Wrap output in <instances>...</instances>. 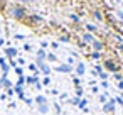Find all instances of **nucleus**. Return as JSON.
Returning <instances> with one entry per match:
<instances>
[{
    "label": "nucleus",
    "mask_w": 123,
    "mask_h": 115,
    "mask_svg": "<svg viewBox=\"0 0 123 115\" xmlns=\"http://www.w3.org/2000/svg\"><path fill=\"white\" fill-rule=\"evenodd\" d=\"M103 68H105L108 73H118V71H120V64H118L115 59H105Z\"/></svg>",
    "instance_id": "f257e3e1"
},
{
    "label": "nucleus",
    "mask_w": 123,
    "mask_h": 115,
    "mask_svg": "<svg viewBox=\"0 0 123 115\" xmlns=\"http://www.w3.org/2000/svg\"><path fill=\"white\" fill-rule=\"evenodd\" d=\"M12 17L14 19H24L25 17V9L24 7H19V5H15V7H12Z\"/></svg>",
    "instance_id": "f03ea898"
},
{
    "label": "nucleus",
    "mask_w": 123,
    "mask_h": 115,
    "mask_svg": "<svg viewBox=\"0 0 123 115\" xmlns=\"http://www.w3.org/2000/svg\"><path fill=\"white\" fill-rule=\"evenodd\" d=\"M115 103H116L115 98H110V100L103 105V112H105V113H113V112H115Z\"/></svg>",
    "instance_id": "7ed1b4c3"
},
{
    "label": "nucleus",
    "mask_w": 123,
    "mask_h": 115,
    "mask_svg": "<svg viewBox=\"0 0 123 115\" xmlns=\"http://www.w3.org/2000/svg\"><path fill=\"white\" fill-rule=\"evenodd\" d=\"M91 46H93V49L98 51V53H103V51H105V42L99 41V39H94V41L91 42Z\"/></svg>",
    "instance_id": "20e7f679"
},
{
    "label": "nucleus",
    "mask_w": 123,
    "mask_h": 115,
    "mask_svg": "<svg viewBox=\"0 0 123 115\" xmlns=\"http://www.w3.org/2000/svg\"><path fill=\"white\" fill-rule=\"evenodd\" d=\"M76 73H78L79 76H83V74L86 73V66H84V63H78V64H76Z\"/></svg>",
    "instance_id": "39448f33"
},
{
    "label": "nucleus",
    "mask_w": 123,
    "mask_h": 115,
    "mask_svg": "<svg viewBox=\"0 0 123 115\" xmlns=\"http://www.w3.org/2000/svg\"><path fill=\"white\" fill-rule=\"evenodd\" d=\"M56 69L61 71V73H69V71L73 69V66H71V64H61V66H57Z\"/></svg>",
    "instance_id": "423d86ee"
},
{
    "label": "nucleus",
    "mask_w": 123,
    "mask_h": 115,
    "mask_svg": "<svg viewBox=\"0 0 123 115\" xmlns=\"http://www.w3.org/2000/svg\"><path fill=\"white\" fill-rule=\"evenodd\" d=\"M93 41H94V37H93L89 32H84V34H83V42H86V44H91Z\"/></svg>",
    "instance_id": "0eeeda50"
},
{
    "label": "nucleus",
    "mask_w": 123,
    "mask_h": 115,
    "mask_svg": "<svg viewBox=\"0 0 123 115\" xmlns=\"http://www.w3.org/2000/svg\"><path fill=\"white\" fill-rule=\"evenodd\" d=\"M93 17H94L96 20H99V22H101V20L105 19V17H103V12H101V10H94V12H93Z\"/></svg>",
    "instance_id": "6e6552de"
},
{
    "label": "nucleus",
    "mask_w": 123,
    "mask_h": 115,
    "mask_svg": "<svg viewBox=\"0 0 123 115\" xmlns=\"http://www.w3.org/2000/svg\"><path fill=\"white\" fill-rule=\"evenodd\" d=\"M86 31L91 34V32H96L98 29H96V26H93V24H86Z\"/></svg>",
    "instance_id": "1a4fd4ad"
},
{
    "label": "nucleus",
    "mask_w": 123,
    "mask_h": 115,
    "mask_svg": "<svg viewBox=\"0 0 123 115\" xmlns=\"http://www.w3.org/2000/svg\"><path fill=\"white\" fill-rule=\"evenodd\" d=\"M15 54H17V51H15L14 47H9V49H7V56H10V58H14Z\"/></svg>",
    "instance_id": "9d476101"
},
{
    "label": "nucleus",
    "mask_w": 123,
    "mask_h": 115,
    "mask_svg": "<svg viewBox=\"0 0 123 115\" xmlns=\"http://www.w3.org/2000/svg\"><path fill=\"white\" fill-rule=\"evenodd\" d=\"M39 66H41V69H42V71H44L46 74H47V73L51 71V69H49V66H47V64H44V63H39Z\"/></svg>",
    "instance_id": "9b49d317"
},
{
    "label": "nucleus",
    "mask_w": 123,
    "mask_h": 115,
    "mask_svg": "<svg viewBox=\"0 0 123 115\" xmlns=\"http://www.w3.org/2000/svg\"><path fill=\"white\" fill-rule=\"evenodd\" d=\"M89 56H91L93 59H99V58H101V53H98V51H93Z\"/></svg>",
    "instance_id": "f8f14e48"
},
{
    "label": "nucleus",
    "mask_w": 123,
    "mask_h": 115,
    "mask_svg": "<svg viewBox=\"0 0 123 115\" xmlns=\"http://www.w3.org/2000/svg\"><path fill=\"white\" fill-rule=\"evenodd\" d=\"M98 74H99V80H101V81H106V80H108V73L101 71V73H98Z\"/></svg>",
    "instance_id": "ddd939ff"
},
{
    "label": "nucleus",
    "mask_w": 123,
    "mask_h": 115,
    "mask_svg": "<svg viewBox=\"0 0 123 115\" xmlns=\"http://www.w3.org/2000/svg\"><path fill=\"white\" fill-rule=\"evenodd\" d=\"M36 101H37V103H41V105H44V103H47V100H46V96H37V98H36Z\"/></svg>",
    "instance_id": "4468645a"
},
{
    "label": "nucleus",
    "mask_w": 123,
    "mask_h": 115,
    "mask_svg": "<svg viewBox=\"0 0 123 115\" xmlns=\"http://www.w3.org/2000/svg\"><path fill=\"white\" fill-rule=\"evenodd\" d=\"M113 78H115L116 81H121V80H123V74L118 71V73H113Z\"/></svg>",
    "instance_id": "2eb2a0df"
},
{
    "label": "nucleus",
    "mask_w": 123,
    "mask_h": 115,
    "mask_svg": "<svg viewBox=\"0 0 123 115\" xmlns=\"http://www.w3.org/2000/svg\"><path fill=\"white\" fill-rule=\"evenodd\" d=\"M39 110H41L42 113H46V112L49 110V108H47V103H44V105H41V107H39Z\"/></svg>",
    "instance_id": "dca6fc26"
},
{
    "label": "nucleus",
    "mask_w": 123,
    "mask_h": 115,
    "mask_svg": "<svg viewBox=\"0 0 123 115\" xmlns=\"http://www.w3.org/2000/svg\"><path fill=\"white\" fill-rule=\"evenodd\" d=\"M94 71H96V73H101V71H103V66H101V64H96V66H94Z\"/></svg>",
    "instance_id": "f3484780"
},
{
    "label": "nucleus",
    "mask_w": 123,
    "mask_h": 115,
    "mask_svg": "<svg viewBox=\"0 0 123 115\" xmlns=\"http://www.w3.org/2000/svg\"><path fill=\"white\" fill-rule=\"evenodd\" d=\"M76 95H78V96H83V90H81V86H76Z\"/></svg>",
    "instance_id": "a211bd4d"
},
{
    "label": "nucleus",
    "mask_w": 123,
    "mask_h": 115,
    "mask_svg": "<svg viewBox=\"0 0 123 115\" xmlns=\"http://www.w3.org/2000/svg\"><path fill=\"white\" fill-rule=\"evenodd\" d=\"M99 101H101V103L105 105V103L108 101V100H106V95H99Z\"/></svg>",
    "instance_id": "6ab92c4d"
},
{
    "label": "nucleus",
    "mask_w": 123,
    "mask_h": 115,
    "mask_svg": "<svg viewBox=\"0 0 123 115\" xmlns=\"http://www.w3.org/2000/svg\"><path fill=\"white\" fill-rule=\"evenodd\" d=\"M27 81L29 83H37V78L36 76H31V78H27Z\"/></svg>",
    "instance_id": "aec40b11"
},
{
    "label": "nucleus",
    "mask_w": 123,
    "mask_h": 115,
    "mask_svg": "<svg viewBox=\"0 0 123 115\" xmlns=\"http://www.w3.org/2000/svg\"><path fill=\"white\" fill-rule=\"evenodd\" d=\"M115 101H116L118 105H121V107H123V98H121V96H118V98H115Z\"/></svg>",
    "instance_id": "412c9836"
},
{
    "label": "nucleus",
    "mask_w": 123,
    "mask_h": 115,
    "mask_svg": "<svg viewBox=\"0 0 123 115\" xmlns=\"http://www.w3.org/2000/svg\"><path fill=\"white\" fill-rule=\"evenodd\" d=\"M73 83H74L76 86H79V85H81V80H79V78H74V80H73Z\"/></svg>",
    "instance_id": "4be33fe9"
},
{
    "label": "nucleus",
    "mask_w": 123,
    "mask_h": 115,
    "mask_svg": "<svg viewBox=\"0 0 123 115\" xmlns=\"http://www.w3.org/2000/svg\"><path fill=\"white\" fill-rule=\"evenodd\" d=\"M84 105H88V101H86V100H81V101H79V107H81L83 110H84Z\"/></svg>",
    "instance_id": "5701e85b"
},
{
    "label": "nucleus",
    "mask_w": 123,
    "mask_h": 115,
    "mask_svg": "<svg viewBox=\"0 0 123 115\" xmlns=\"http://www.w3.org/2000/svg\"><path fill=\"white\" fill-rule=\"evenodd\" d=\"M79 101H81L79 98H74V100H71V103H73V105H79Z\"/></svg>",
    "instance_id": "b1692460"
},
{
    "label": "nucleus",
    "mask_w": 123,
    "mask_h": 115,
    "mask_svg": "<svg viewBox=\"0 0 123 115\" xmlns=\"http://www.w3.org/2000/svg\"><path fill=\"white\" fill-rule=\"evenodd\" d=\"M71 19H73V20H74V22H79V17H78V15H74V14H73V15H71Z\"/></svg>",
    "instance_id": "393cba45"
},
{
    "label": "nucleus",
    "mask_w": 123,
    "mask_h": 115,
    "mask_svg": "<svg viewBox=\"0 0 123 115\" xmlns=\"http://www.w3.org/2000/svg\"><path fill=\"white\" fill-rule=\"evenodd\" d=\"M61 41H62V42H69V37H68V36H62Z\"/></svg>",
    "instance_id": "a878e982"
},
{
    "label": "nucleus",
    "mask_w": 123,
    "mask_h": 115,
    "mask_svg": "<svg viewBox=\"0 0 123 115\" xmlns=\"http://www.w3.org/2000/svg\"><path fill=\"white\" fill-rule=\"evenodd\" d=\"M47 59H49V61H56V56H54V54H49Z\"/></svg>",
    "instance_id": "bb28decb"
},
{
    "label": "nucleus",
    "mask_w": 123,
    "mask_h": 115,
    "mask_svg": "<svg viewBox=\"0 0 123 115\" xmlns=\"http://www.w3.org/2000/svg\"><path fill=\"white\" fill-rule=\"evenodd\" d=\"M42 83H44V85H49V83H51V80H49V78H44V80H42Z\"/></svg>",
    "instance_id": "cd10ccee"
},
{
    "label": "nucleus",
    "mask_w": 123,
    "mask_h": 115,
    "mask_svg": "<svg viewBox=\"0 0 123 115\" xmlns=\"http://www.w3.org/2000/svg\"><path fill=\"white\" fill-rule=\"evenodd\" d=\"M4 7H5V2H4V0H0V10H2Z\"/></svg>",
    "instance_id": "c85d7f7f"
},
{
    "label": "nucleus",
    "mask_w": 123,
    "mask_h": 115,
    "mask_svg": "<svg viewBox=\"0 0 123 115\" xmlns=\"http://www.w3.org/2000/svg\"><path fill=\"white\" fill-rule=\"evenodd\" d=\"M101 86L103 88H108V81H101Z\"/></svg>",
    "instance_id": "c756f323"
},
{
    "label": "nucleus",
    "mask_w": 123,
    "mask_h": 115,
    "mask_svg": "<svg viewBox=\"0 0 123 115\" xmlns=\"http://www.w3.org/2000/svg\"><path fill=\"white\" fill-rule=\"evenodd\" d=\"M118 88H120V90H123V80H121V81H118Z\"/></svg>",
    "instance_id": "7c9ffc66"
},
{
    "label": "nucleus",
    "mask_w": 123,
    "mask_h": 115,
    "mask_svg": "<svg viewBox=\"0 0 123 115\" xmlns=\"http://www.w3.org/2000/svg\"><path fill=\"white\" fill-rule=\"evenodd\" d=\"M118 49H120V51L123 53V44H118Z\"/></svg>",
    "instance_id": "2f4dec72"
},
{
    "label": "nucleus",
    "mask_w": 123,
    "mask_h": 115,
    "mask_svg": "<svg viewBox=\"0 0 123 115\" xmlns=\"http://www.w3.org/2000/svg\"><path fill=\"white\" fill-rule=\"evenodd\" d=\"M118 15H120V17H121V19H123V12H118Z\"/></svg>",
    "instance_id": "473e14b6"
},
{
    "label": "nucleus",
    "mask_w": 123,
    "mask_h": 115,
    "mask_svg": "<svg viewBox=\"0 0 123 115\" xmlns=\"http://www.w3.org/2000/svg\"><path fill=\"white\" fill-rule=\"evenodd\" d=\"M20 2H31V0H20Z\"/></svg>",
    "instance_id": "72a5a7b5"
},
{
    "label": "nucleus",
    "mask_w": 123,
    "mask_h": 115,
    "mask_svg": "<svg viewBox=\"0 0 123 115\" xmlns=\"http://www.w3.org/2000/svg\"><path fill=\"white\" fill-rule=\"evenodd\" d=\"M121 69H123V66H121Z\"/></svg>",
    "instance_id": "f704fd0d"
}]
</instances>
